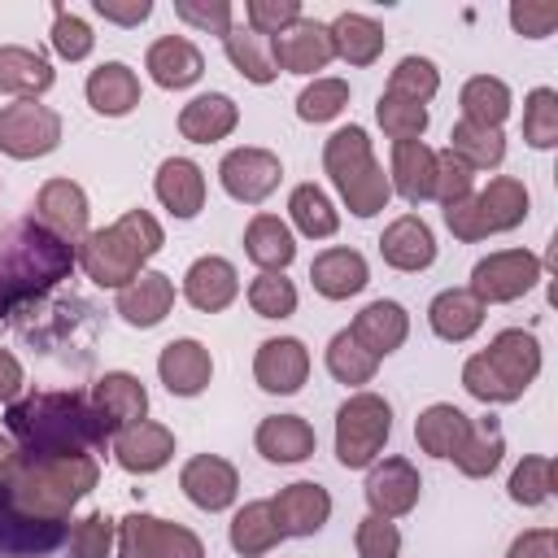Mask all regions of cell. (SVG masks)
<instances>
[{"mask_svg":"<svg viewBox=\"0 0 558 558\" xmlns=\"http://www.w3.org/2000/svg\"><path fill=\"white\" fill-rule=\"evenodd\" d=\"M153 192L174 218H196L205 209V174H201V166L192 157H166L157 166Z\"/></svg>","mask_w":558,"mask_h":558,"instance_id":"obj_27","label":"cell"},{"mask_svg":"<svg viewBox=\"0 0 558 558\" xmlns=\"http://www.w3.org/2000/svg\"><path fill=\"white\" fill-rule=\"evenodd\" d=\"M323 170L331 174L340 201L349 205L353 218H375L392 201V183L384 166L371 153V135L362 126H340L323 144Z\"/></svg>","mask_w":558,"mask_h":558,"instance_id":"obj_4","label":"cell"},{"mask_svg":"<svg viewBox=\"0 0 558 558\" xmlns=\"http://www.w3.org/2000/svg\"><path fill=\"white\" fill-rule=\"evenodd\" d=\"M327 31H331L336 57L349 61V65H375L379 52H384V44H388L384 26L375 17H366V13H340Z\"/></svg>","mask_w":558,"mask_h":558,"instance_id":"obj_35","label":"cell"},{"mask_svg":"<svg viewBox=\"0 0 558 558\" xmlns=\"http://www.w3.org/2000/svg\"><path fill=\"white\" fill-rule=\"evenodd\" d=\"M52 48H57V57L61 61H83V57H92V48H96V35H92V26L78 17V13H70L65 4H52Z\"/></svg>","mask_w":558,"mask_h":558,"instance_id":"obj_49","label":"cell"},{"mask_svg":"<svg viewBox=\"0 0 558 558\" xmlns=\"http://www.w3.org/2000/svg\"><path fill=\"white\" fill-rule=\"evenodd\" d=\"M240 122V109L231 96L222 92H205V96H192L183 109H179V135L192 140V144H218L235 131Z\"/></svg>","mask_w":558,"mask_h":558,"instance_id":"obj_29","label":"cell"},{"mask_svg":"<svg viewBox=\"0 0 558 558\" xmlns=\"http://www.w3.org/2000/svg\"><path fill=\"white\" fill-rule=\"evenodd\" d=\"M22 384H26L22 362H17L9 349H0V401H4V405H13V401H17V392H22Z\"/></svg>","mask_w":558,"mask_h":558,"instance_id":"obj_61","label":"cell"},{"mask_svg":"<svg viewBox=\"0 0 558 558\" xmlns=\"http://www.w3.org/2000/svg\"><path fill=\"white\" fill-rule=\"evenodd\" d=\"M170 305H174V279L161 270H144L126 288H118V314H122V323H131L140 331L157 327L170 314Z\"/></svg>","mask_w":558,"mask_h":558,"instance_id":"obj_25","label":"cell"},{"mask_svg":"<svg viewBox=\"0 0 558 558\" xmlns=\"http://www.w3.org/2000/svg\"><path fill=\"white\" fill-rule=\"evenodd\" d=\"M541 283V257L527 248H497L471 266V296L480 305H506L519 301Z\"/></svg>","mask_w":558,"mask_h":558,"instance_id":"obj_7","label":"cell"},{"mask_svg":"<svg viewBox=\"0 0 558 558\" xmlns=\"http://www.w3.org/2000/svg\"><path fill=\"white\" fill-rule=\"evenodd\" d=\"M366 506L371 514L379 519H401L418 506V493H423V480H418V466L410 458H384V462H371L366 471Z\"/></svg>","mask_w":558,"mask_h":558,"instance_id":"obj_10","label":"cell"},{"mask_svg":"<svg viewBox=\"0 0 558 558\" xmlns=\"http://www.w3.org/2000/svg\"><path fill=\"white\" fill-rule=\"evenodd\" d=\"M523 140L532 148H554L558 144V92L554 87H532L523 100Z\"/></svg>","mask_w":558,"mask_h":558,"instance_id":"obj_47","label":"cell"},{"mask_svg":"<svg viewBox=\"0 0 558 558\" xmlns=\"http://www.w3.org/2000/svg\"><path fill=\"white\" fill-rule=\"evenodd\" d=\"M379 253H384V262H388L392 270L414 275V270H427V266L436 262V235H432V227H427L418 214H401V218H392V222L384 227Z\"/></svg>","mask_w":558,"mask_h":558,"instance_id":"obj_22","label":"cell"},{"mask_svg":"<svg viewBox=\"0 0 558 558\" xmlns=\"http://www.w3.org/2000/svg\"><path fill=\"white\" fill-rule=\"evenodd\" d=\"M445 227H449L458 240H466V244H475V240H484V235H488L475 192H471V196H462V201H453V205H445Z\"/></svg>","mask_w":558,"mask_h":558,"instance_id":"obj_58","label":"cell"},{"mask_svg":"<svg viewBox=\"0 0 558 558\" xmlns=\"http://www.w3.org/2000/svg\"><path fill=\"white\" fill-rule=\"evenodd\" d=\"M144 70H148V78H153L157 87L183 92V87H192V83L205 74V57H201V48H196L192 39H183V35H161V39L148 44Z\"/></svg>","mask_w":558,"mask_h":558,"instance_id":"obj_20","label":"cell"},{"mask_svg":"<svg viewBox=\"0 0 558 558\" xmlns=\"http://www.w3.org/2000/svg\"><path fill=\"white\" fill-rule=\"evenodd\" d=\"M458 105H462V122L501 131V122L510 118V87L497 74H475V78L462 83Z\"/></svg>","mask_w":558,"mask_h":558,"instance_id":"obj_38","label":"cell"},{"mask_svg":"<svg viewBox=\"0 0 558 558\" xmlns=\"http://www.w3.org/2000/svg\"><path fill=\"white\" fill-rule=\"evenodd\" d=\"M118 558H205V545L183 523L131 510L118 519Z\"/></svg>","mask_w":558,"mask_h":558,"instance_id":"obj_6","label":"cell"},{"mask_svg":"<svg viewBox=\"0 0 558 558\" xmlns=\"http://www.w3.org/2000/svg\"><path fill=\"white\" fill-rule=\"evenodd\" d=\"M235 292H240V275H235V266H231L227 257H218V253L196 257V262L187 266V275H183V301H187L192 310H201V314L227 310V305L235 301Z\"/></svg>","mask_w":558,"mask_h":558,"instance_id":"obj_21","label":"cell"},{"mask_svg":"<svg viewBox=\"0 0 558 558\" xmlns=\"http://www.w3.org/2000/svg\"><path fill=\"white\" fill-rule=\"evenodd\" d=\"M87 105L105 118H126L140 105V74L126 61H105L87 74Z\"/></svg>","mask_w":558,"mask_h":558,"instance_id":"obj_31","label":"cell"},{"mask_svg":"<svg viewBox=\"0 0 558 558\" xmlns=\"http://www.w3.org/2000/svg\"><path fill=\"white\" fill-rule=\"evenodd\" d=\"M501 453H506L501 423H497V418H471L466 440H462V449L453 453V462H458V471H462L466 480H488V475L501 466Z\"/></svg>","mask_w":558,"mask_h":558,"instance_id":"obj_37","label":"cell"},{"mask_svg":"<svg viewBox=\"0 0 558 558\" xmlns=\"http://www.w3.org/2000/svg\"><path fill=\"white\" fill-rule=\"evenodd\" d=\"M506 558H558V536L554 527H527L510 541V554Z\"/></svg>","mask_w":558,"mask_h":558,"instance_id":"obj_59","label":"cell"},{"mask_svg":"<svg viewBox=\"0 0 558 558\" xmlns=\"http://www.w3.org/2000/svg\"><path fill=\"white\" fill-rule=\"evenodd\" d=\"M57 70L44 52L22 48V44H0V92L17 100H39L52 87Z\"/></svg>","mask_w":558,"mask_h":558,"instance_id":"obj_28","label":"cell"},{"mask_svg":"<svg viewBox=\"0 0 558 558\" xmlns=\"http://www.w3.org/2000/svg\"><path fill=\"white\" fill-rule=\"evenodd\" d=\"M157 375L166 384L170 397H201L214 379V357L201 340L183 336V340H170L157 357Z\"/></svg>","mask_w":558,"mask_h":558,"instance_id":"obj_18","label":"cell"},{"mask_svg":"<svg viewBox=\"0 0 558 558\" xmlns=\"http://www.w3.org/2000/svg\"><path fill=\"white\" fill-rule=\"evenodd\" d=\"M432 174H436V153L423 144V140H397L392 144V170H388V183L401 201L418 205V201H432Z\"/></svg>","mask_w":558,"mask_h":558,"instance_id":"obj_32","label":"cell"},{"mask_svg":"<svg viewBox=\"0 0 558 558\" xmlns=\"http://www.w3.org/2000/svg\"><path fill=\"white\" fill-rule=\"evenodd\" d=\"M427 323H432V331H436L440 340L462 344V340H471V336L484 327V305H480L466 288H445V292L432 296Z\"/></svg>","mask_w":558,"mask_h":558,"instance_id":"obj_33","label":"cell"},{"mask_svg":"<svg viewBox=\"0 0 558 558\" xmlns=\"http://www.w3.org/2000/svg\"><path fill=\"white\" fill-rule=\"evenodd\" d=\"M305 375H310V349L296 336H270V340L257 344L253 379H257L262 392L292 397V392H301Z\"/></svg>","mask_w":558,"mask_h":558,"instance_id":"obj_13","label":"cell"},{"mask_svg":"<svg viewBox=\"0 0 558 558\" xmlns=\"http://www.w3.org/2000/svg\"><path fill=\"white\" fill-rule=\"evenodd\" d=\"M92 9L118 26H140L153 17V0H92Z\"/></svg>","mask_w":558,"mask_h":558,"instance_id":"obj_60","label":"cell"},{"mask_svg":"<svg viewBox=\"0 0 558 558\" xmlns=\"http://www.w3.org/2000/svg\"><path fill=\"white\" fill-rule=\"evenodd\" d=\"M244 17H248V31L253 35L275 39L279 31H288L301 17V4L296 0H248L244 4Z\"/></svg>","mask_w":558,"mask_h":558,"instance_id":"obj_54","label":"cell"},{"mask_svg":"<svg viewBox=\"0 0 558 558\" xmlns=\"http://www.w3.org/2000/svg\"><path fill=\"white\" fill-rule=\"evenodd\" d=\"M248 305L257 318H292L296 314V288L283 275H257L248 283Z\"/></svg>","mask_w":558,"mask_h":558,"instance_id":"obj_51","label":"cell"},{"mask_svg":"<svg viewBox=\"0 0 558 558\" xmlns=\"http://www.w3.org/2000/svg\"><path fill=\"white\" fill-rule=\"evenodd\" d=\"M392 436V405L379 392H353L336 410V458L349 471H362L379 458Z\"/></svg>","mask_w":558,"mask_h":558,"instance_id":"obj_5","label":"cell"},{"mask_svg":"<svg viewBox=\"0 0 558 558\" xmlns=\"http://www.w3.org/2000/svg\"><path fill=\"white\" fill-rule=\"evenodd\" d=\"M288 214H292V227H296L301 235H310V240H327V235H336V227H340L336 205H331L327 192L314 187V183H296V187H292Z\"/></svg>","mask_w":558,"mask_h":558,"instance_id":"obj_42","label":"cell"},{"mask_svg":"<svg viewBox=\"0 0 558 558\" xmlns=\"http://www.w3.org/2000/svg\"><path fill=\"white\" fill-rule=\"evenodd\" d=\"M449 153L458 161H466L471 170H497L506 161V135L493 126H475V122H453L449 131Z\"/></svg>","mask_w":558,"mask_h":558,"instance_id":"obj_41","label":"cell"},{"mask_svg":"<svg viewBox=\"0 0 558 558\" xmlns=\"http://www.w3.org/2000/svg\"><path fill=\"white\" fill-rule=\"evenodd\" d=\"M270 57H275V70H288V74H314V70H327V65L336 61L327 22L296 17L288 31H279V35L270 39Z\"/></svg>","mask_w":558,"mask_h":558,"instance_id":"obj_11","label":"cell"},{"mask_svg":"<svg viewBox=\"0 0 558 558\" xmlns=\"http://www.w3.org/2000/svg\"><path fill=\"white\" fill-rule=\"evenodd\" d=\"M375 118H379V126H384V135L392 144L397 140H423V131H427V105L405 100V96H392V92L379 96Z\"/></svg>","mask_w":558,"mask_h":558,"instance_id":"obj_46","label":"cell"},{"mask_svg":"<svg viewBox=\"0 0 558 558\" xmlns=\"http://www.w3.org/2000/svg\"><path fill=\"white\" fill-rule=\"evenodd\" d=\"M462 388L475 397V401H484V405H510L514 397H510V388L493 375V366L484 362V353H475V357H466V366H462Z\"/></svg>","mask_w":558,"mask_h":558,"instance_id":"obj_56","label":"cell"},{"mask_svg":"<svg viewBox=\"0 0 558 558\" xmlns=\"http://www.w3.org/2000/svg\"><path fill=\"white\" fill-rule=\"evenodd\" d=\"M118 549V519H109L105 510H92L83 519L70 523V558H109Z\"/></svg>","mask_w":558,"mask_h":558,"instance_id":"obj_45","label":"cell"},{"mask_svg":"<svg viewBox=\"0 0 558 558\" xmlns=\"http://www.w3.org/2000/svg\"><path fill=\"white\" fill-rule=\"evenodd\" d=\"M349 105V83L344 78H314L296 96V118L301 122H331Z\"/></svg>","mask_w":558,"mask_h":558,"instance_id":"obj_50","label":"cell"},{"mask_svg":"<svg viewBox=\"0 0 558 558\" xmlns=\"http://www.w3.org/2000/svg\"><path fill=\"white\" fill-rule=\"evenodd\" d=\"M244 253L253 266H262V275H283L296 257V240L279 214H253L244 227Z\"/></svg>","mask_w":558,"mask_h":558,"instance_id":"obj_30","label":"cell"},{"mask_svg":"<svg viewBox=\"0 0 558 558\" xmlns=\"http://www.w3.org/2000/svg\"><path fill=\"white\" fill-rule=\"evenodd\" d=\"M227 536H231V549H235L240 558H262V554H270V549L283 541L270 501H248V506H240Z\"/></svg>","mask_w":558,"mask_h":558,"instance_id":"obj_39","label":"cell"},{"mask_svg":"<svg viewBox=\"0 0 558 558\" xmlns=\"http://www.w3.org/2000/svg\"><path fill=\"white\" fill-rule=\"evenodd\" d=\"M35 222H44L52 235H61L65 244H83L87 235V192L74 183V179H48L39 192H35V205H31Z\"/></svg>","mask_w":558,"mask_h":558,"instance_id":"obj_14","label":"cell"},{"mask_svg":"<svg viewBox=\"0 0 558 558\" xmlns=\"http://www.w3.org/2000/svg\"><path fill=\"white\" fill-rule=\"evenodd\" d=\"M384 92L427 105V100L440 92V70H436L427 57H401V61L392 65V74H388V87H384Z\"/></svg>","mask_w":558,"mask_h":558,"instance_id":"obj_48","label":"cell"},{"mask_svg":"<svg viewBox=\"0 0 558 558\" xmlns=\"http://www.w3.org/2000/svg\"><path fill=\"white\" fill-rule=\"evenodd\" d=\"M475 201H480V214H484L488 235H493V231H514V227L527 218V209H532V196H527L523 179H510V174L488 179V187H484Z\"/></svg>","mask_w":558,"mask_h":558,"instance_id":"obj_36","label":"cell"},{"mask_svg":"<svg viewBox=\"0 0 558 558\" xmlns=\"http://www.w3.org/2000/svg\"><path fill=\"white\" fill-rule=\"evenodd\" d=\"M310 283L327 301H349V296H357L371 283V270H366V257L357 248L336 244V248H323L310 262Z\"/></svg>","mask_w":558,"mask_h":558,"instance_id":"obj_23","label":"cell"},{"mask_svg":"<svg viewBox=\"0 0 558 558\" xmlns=\"http://www.w3.org/2000/svg\"><path fill=\"white\" fill-rule=\"evenodd\" d=\"M466 427H471V414H462L449 401H436L414 418V440L432 458H453L462 449V440H466Z\"/></svg>","mask_w":558,"mask_h":558,"instance_id":"obj_34","label":"cell"},{"mask_svg":"<svg viewBox=\"0 0 558 558\" xmlns=\"http://www.w3.org/2000/svg\"><path fill=\"white\" fill-rule=\"evenodd\" d=\"M218 179H222V192L240 205H262L279 179H283V166L270 148H257V144H244V148H231L222 161H218Z\"/></svg>","mask_w":558,"mask_h":558,"instance_id":"obj_9","label":"cell"},{"mask_svg":"<svg viewBox=\"0 0 558 558\" xmlns=\"http://www.w3.org/2000/svg\"><path fill=\"white\" fill-rule=\"evenodd\" d=\"M4 432L26 453H96L109 445V423L87 392H31L4 410Z\"/></svg>","mask_w":558,"mask_h":558,"instance_id":"obj_1","label":"cell"},{"mask_svg":"<svg viewBox=\"0 0 558 558\" xmlns=\"http://www.w3.org/2000/svg\"><path fill=\"white\" fill-rule=\"evenodd\" d=\"M257 453L275 466H292V462H305L318 445L314 427L301 418V414H270L257 423V436H253Z\"/></svg>","mask_w":558,"mask_h":558,"instance_id":"obj_26","label":"cell"},{"mask_svg":"<svg viewBox=\"0 0 558 558\" xmlns=\"http://www.w3.org/2000/svg\"><path fill=\"white\" fill-rule=\"evenodd\" d=\"M510 26L519 35H527V39H545L558 26V4H549V0H514L510 4Z\"/></svg>","mask_w":558,"mask_h":558,"instance_id":"obj_57","label":"cell"},{"mask_svg":"<svg viewBox=\"0 0 558 558\" xmlns=\"http://www.w3.org/2000/svg\"><path fill=\"white\" fill-rule=\"evenodd\" d=\"M349 336L371 353V357H388V353H397L401 344H405V336H410V314L397 305V301H371V305H362L357 314H353V327H349Z\"/></svg>","mask_w":558,"mask_h":558,"instance_id":"obj_24","label":"cell"},{"mask_svg":"<svg viewBox=\"0 0 558 558\" xmlns=\"http://www.w3.org/2000/svg\"><path fill=\"white\" fill-rule=\"evenodd\" d=\"M222 48H227V61L248 78V83H257V87H266V83H275V57H270V39H262V35H253L248 26H231L227 35H222Z\"/></svg>","mask_w":558,"mask_h":558,"instance_id":"obj_40","label":"cell"},{"mask_svg":"<svg viewBox=\"0 0 558 558\" xmlns=\"http://www.w3.org/2000/svg\"><path fill=\"white\" fill-rule=\"evenodd\" d=\"M174 458V432L161 427V423H131L113 436V462L126 471V475H153L161 471L166 462Z\"/></svg>","mask_w":558,"mask_h":558,"instance_id":"obj_16","label":"cell"},{"mask_svg":"<svg viewBox=\"0 0 558 558\" xmlns=\"http://www.w3.org/2000/svg\"><path fill=\"white\" fill-rule=\"evenodd\" d=\"M78 262V248L52 235L44 222L22 218L0 231V314L39 301Z\"/></svg>","mask_w":558,"mask_h":558,"instance_id":"obj_2","label":"cell"},{"mask_svg":"<svg viewBox=\"0 0 558 558\" xmlns=\"http://www.w3.org/2000/svg\"><path fill=\"white\" fill-rule=\"evenodd\" d=\"M327 371H331V379L357 388V384H371V379H375L379 357H371V353L349 336V327H344V331H336V336L327 340Z\"/></svg>","mask_w":558,"mask_h":558,"instance_id":"obj_43","label":"cell"},{"mask_svg":"<svg viewBox=\"0 0 558 558\" xmlns=\"http://www.w3.org/2000/svg\"><path fill=\"white\" fill-rule=\"evenodd\" d=\"M353 545H357V558H401V532L392 519H379V514L357 519Z\"/></svg>","mask_w":558,"mask_h":558,"instance_id":"obj_53","label":"cell"},{"mask_svg":"<svg viewBox=\"0 0 558 558\" xmlns=\"http://www.w3.org/2000/svg\"><path fill=\"white\" fill-rule=\"evenodd\" d=\"M510 501L514 506H545L549 501V493H554V458H545V453H527L514 471H510Z\"/></svg>","mask_w":558,"mask_h":558,"instance_id":"obj_44","label":"cell"},{"mask_svg":"<svg viewBox=\"0 0 558 558\" xmlns=\"http://www.w3.org/2000/svg\"><path fill=\"white\" fill-rule=\"evenodd\" d=\"M61 144V113L39 100L0 105V153L13 161L48 157Z\"/></svg>","mask_w":558,"mask_h":558,"instance_id":"obj_8","label":"cell"},{"mask_svg":"<svg viewBox=\"0 0 558 558\" xmlns=\"http://www.w3.org/2000/svg\"><path fill=\"white\" fill-rule=\"evenodd\" d=\"M174 17L196 31H209V35H227L235 26L227 0H174Z\"/></svg>","mask_w":558,"mask_h":558,"instance_id":"obj_55","label":"cell"},{"mask_svg":"<svg viewBox=\"0 0 558 558\" xmlns=\"http://www.w3.org/2000/svg\"><path fill=\"white\" fill-rule=\"evenodd\" d=\"M179 488H183V497H187L196 510L218 514V510H227V506L235 501V493H240V471H235L227 458H218V453H196V458L183 462Z\"/></svg>","mask_w":558,"mask_h":558,"instance_id":"obj_15","label":"cell"},{"mask_svg":"<svg viewBox=\"0 0 558 558\" xmlns=\"http://www.w3.org/2000/svg\"><path fill=\"white\" fill-rule=\"evenodd\" d=\"M161 244H166L161 222L148 209H126L118 222L83 235L78 266L96 288H126L135 275H144L148 257H157Z\"/></svg>","mask_w":558,"mask_h":558,"instance_id":"obj_3","label":"cell"},{"mask_svg":"<svg viewBox=\"0 0 558 558\" xmlns=\"http://www.w3.org/2000/svg\"><path fill=\"white\" fill-rule=\"evenodd\" d=\"M87 397H92L96 414L109 423V432H122V427H131V423H140L148 414V388L131 371H105L92 384Z\"/></svg>","mask_w":558,"mask_h":558,"instance_id":"obj_19","label":"cell"},{"mask_svg":"<svg viewBox=\"0 0 558 558\" xmlns=\"http://www.w3.org/2000/svg\"><path fill=\"white\" fill-rule=\"evenodd\" d=\"M270 510L283 536H314L331 519V493L314 480H296L270 497Z\"/></svg>","mask_w":558,"mask_h":558,"instance_id":"obj_17","label":"cell"},{"mask_svg":"<svg viewBox=\"0 0 558 558\" xmlns=\"http://www.w3.org/2000/svg\"><path fill=\"white\" fill-rule=\"evenodd\" d=\"M471 187H475V170L466 161H458L449 148H440L436 153V174H432V201L453 205V201L471 196Z\"/></svg>","mask_w":558,"mask_h":558,"instance_id":"obj_52","label":"cell"},{"mask_svg":"<svg viewBox=\"0 0 558 558\" xmlns=\"http://www.w3.org/2000/svg\"><path fill=\"white\" fill-rule=\"evenodd\" d=\"M484 362L493 366V375H497V379L510 388V397L519 401V397L532 388V379L541 375V344H536L532 331L506 327V331H497V336L488 340Z\"/></svg>","mask_w":558,"mask_h":558,"instance_id":"obj_12","label":"cell"}]
</instances>
